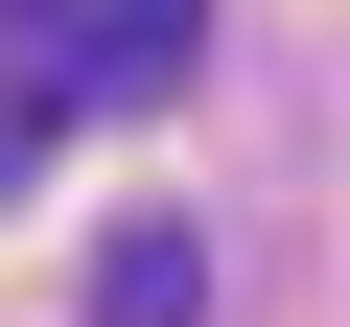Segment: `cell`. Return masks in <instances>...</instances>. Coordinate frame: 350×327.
<instances>
[{"label": "cell", "mask_w": 350, "mask_h": 327, "mask_svg": "<svg viewBox=\"0 0 350 327\" xmlns=\"http://www.w3.org/2000/svg\"><path fill=\"white\" fill-rule=\"evenodd\" d=\"M187 47H211V0H0L24 117H140V94H187Z\"/></svg>", "instance_id": "obj_1"}, {"label": "cell", "mask_w": 350, "mask_h": 327, "mask_svg": "<svg viewBox=\"0 0 350 327\" xmlns=\"http://www.w3.org/2000/svg\"><path fill=\"white\" fill-rule=\"evenodd\" d=\"M94 327H211V234H117L94 257Z\"/></svg>", "instance_id": "obj_2"}, {"label": "cell", "mask_w": 350, "mask_h": 327, "mask_svg": "<svg viewBox=\"0 0 350 327\" xmlns=\"http://www.w3.org/2000/svg\"><path fill=\"white\" fill-rule=\"evenodd\" d=\"M24 140H47V117H24V94H0V187H24Z\"/></svg>", "instance_id": "obj_3"}]
</instances>
